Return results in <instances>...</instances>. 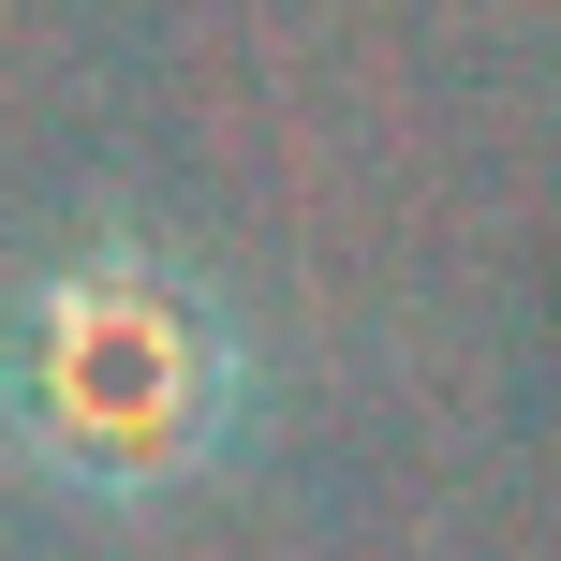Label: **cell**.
<instances>
[{"label":"cell","mask_w":561,"mask_h":561,"mask_svg":"<svg viewBox=\"0 0 561 561\" xmlns=\"http://www.w3.org/2000/svg\"><path fill=\"white\" fill-rule=\"evenodd\" d=\"M237 414H252V355H237L222 296L178 252H75L0 310V428L30 473L89 488V503H148V488L222 473Z\"/></svg>","instance_id":"obj_1"}]
</instances>
